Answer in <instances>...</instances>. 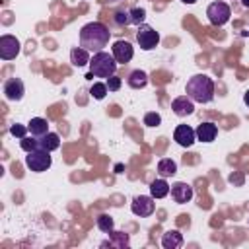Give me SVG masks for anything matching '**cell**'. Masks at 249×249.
<instances>
[{"mask_svg": "<svg viewBox=\"0 0 249 249\" xmlns=\"http://www.w3.org/2000/svg\"><path fill=\"white\" fill-rule=\"evenodd\" d=\"M111 31L101 21H89L80 29V47L89 53H99L107 47Z\"/></svg>", "mask_w": 249, "mask_h": 249, "instance_id": "obj_1", "label": "cell"}, {"mask_svg": "<svg viewBox=\"0 0 249 249\" xmlns=\"http://www.w3.org/2000/svg\"><path fill=\"white\" fill-rule=\"evenodd\" d=\"M185 93L196 103H210L214 99V82L206 74H195L189 78Z\"/></svg>", "mask_w": 249, "mask_h": 249, "instance_id": "obj_2", "label": "cell"}, {"mask_svg": "<svg viewBox=\"0 0 249 249\" xmlns=\"http://www.w3.org/2000/svg\"><path fill=\"white\" fill-rule=\"evenodd\" d=\"M117 60L113 54L105 53V51H99V53H93V56L89 58V72L95 76V78H109L117 72Z\"/></svg>", "mask_w": 249, "mask_h": 249, "instance_id": "obj_3", "label": "cell"}, {"mask_svg": "<svg viewBox=\"0 0 249 249\" xmlns=\"http://www.w3.org/2000/svg\"><path fill=\"white\" fill-rule=\"evenodd\" d=\"M53 163V158H51V152L45 150V148H37L33 152H27L25 156V167L35 171V173H41V171H47Z\"/></svg>", "mask_w": 249, "mask_h": 249, "instance_id": "obj_4", "label": "cell"}, {"mask_svg": "<svg viewBox=\"0 0 249 249\" xmlns=\"http://www.w3.org/2000/svg\"><path fill=\"white\" fill-rule=\"evenodd\" d=\"M206 16H208V21H210L212 25H218V27H220V25H224V23L230 21V18H231V8H230L226 2L216 0V2L208 4Z\"/></svg>", "mask_w": 249, "mask_h": 249, "instance_id": "obj_5", "label": "cell"}, {"mask_svg": "<svg viewBox=\"0 0 249 249\" xmlns=\"http://www.w3.org/2000/svg\"><path fill=\"white\" fill-rule=\"evenodd\" d=\"M136 41H138V45H140L142 51H152V49H156L158 43H160V33H158L152 25L142 23V25H138Z\"/></svg>", "mask_w": 249, "mask_h": 249, "instance_id": "obj_6", "label": "cell"}, {"mask_svg": "<svg viewBox=\"0 0 249 249\" xmlns=\"http://www.w3.org/2000/svg\"><path fill=\"white\" fill-rule=\"evenodd\" d=\"M154 200H156V198H154L152 195H138V196H134L132 202H130L132 214H136V216H140V218L152 216L154 210H156V202H154Z\"/></svg>", "mask_w": 249, "mask_h": 249, "instance_id": "obj_7", "label": "cell"}, {"mask_svg": "<svg viewBox=\"0 0 249 249\" xmlns=\"http://www.w3.org/2000/svg\"><path fill=\"white\" fill-rule=\"evenodd\" d=\"M21 53V43L14 35H2L0 37V58L2 60H12Z\"/></svg>", "mask_w": 249, "mask_h": 249, "instance_id": "obj_8", "label": "cell"}, {"mask_svg": "<svg viewBox=\"0 0 249 249\" xmlns=\"http://www.w3.org/2000/svg\"><path fill=\"white\" fill-rule=\"evenodd\" d=\"M111 54L115 56V60H117L119 64H126V62L132 60V56H134V49H132V45H130L128 41L119 39V41L113 43V47H111Z\"/></svg>", "mask_w": 249, "mask_h": 249, "instance_id": "obj_9", "label": "cell"}, {"mask_svg": "<svg viewBox=\"0 0 249 249\" xmlns=\"http://www.w3.org/2000/svg\"><path fill=\"white\" fill-rule=\"evenodd\" d=\"M25 93V86L19 78H10L4 82V95L8 101H19Z\"/></svg>", "mask_w": 249, "mask_h": 249, "instance_id": "obj_10", "label": "cell"}, {"mask_svg": "<svg viewBox=\"0 0 249 249\" xmlns=\"http://www.w3.org/2000/svg\"><path fill=\"white\" fill-rule=\"evenodd\" d=\"M173 140L183 148H191L195 144V140H196V132L189 124H179L175 128V132H173Z\"/></svg>", "mask_w": 249, "mask_h": 249, "instance_id": "obj_11", "label": "cell"}, {"mask_svg": "<svg viewBox=\"0 0 249 249\" xmlns=\"http://www.w3.org/2000/svg\"><path fill=\"white\" fill-rule=\"evenodd\" d=\"M169 193H171V198H173L177 204H185V202H189V200L193 198V187H191L189 183H185V181L173 183L171 189H169Z\"/></svg>", "mask_w": 249, "mask_h": 249, "instance_id": "obj_12", "label": "cell"}, {"mask_svg": "<svg viewBox=\"0 0 249 249\" xmlns=\"http://www.w3.org/2000/svg\"><path fill=\"white\" fill-rule=\"evenodd\" d=\"M171 109L177 117H187V115H193L195 111V101L189 97V95H181V97H175L171 101Z\"/></svg>", "mask_w": 249, "mask_h": 249, "instance_id": "obj_13", "label": "cell"}, {"mask_svg": "<svg viewBox=\"0 0 249 249\" xmlns=\"http://www.w3.org/2000/svg\"><path fill=\"white\" fill-rule=\"evenodd\" d=\"M196 140H200V142H214L216 140V136H218V126L214 124V123H202V124H198L196 126Z\"/></svg>", "mask_w": 249, "mask_h": 249, "instance_id": "obj_14", "label": "cell"}, {"mask_svg": "<svg viewBox=\"0 0 249 249\" xmlns=\"http://www.w3.org/2000/svg\"><path fill=\"white\" fill-rule=\"evenodd\" d=\"M183 245V233L179 230H169L161 235V247L163 249H179Z\"/></svg>", "mask_w": 249, "mask_h": 249, "instance_id": "obj_15", "label": "cell"}, {"mask_svg": "<svg viewBox=\"0 0 249 249\" xmlns=\"http://www.w3.org/2000/svg\"><path fill=\"white\" fill-rule=\"evenodd\" d=\"M27 128H29V134H31V136L43 138V136L49 132V123H47V119H43V117H33V119L27 123Z\"/></svg>", "mask_w": 249, "mask_h": 249, "instance_id": "obj_16", "label": "cell"}, {"mask_svg": "<svg viewBox=\"0 0 249 249\" xmlns=\"http://www.w3.org/2000/svg\"><path fill=\"white\" fill-rule=\"evenodd\" d=\"M169 183L165 181V177H160V179H154L152 183H150V195L154 196V198H163V196H167L169 195Z\"/></svg>", "mask_w": 249, "mask_h": 249, "instance_id": "obj_17", "label": "cell"}, {"mask_svg": "<svg viewBox=\"0 0 249 249\" xmlns=\"http://www.w3.org/2000/svg\"><path fill=\"white\" fill-rule=\"evenodd\" d=\"M70 62H72L74 66H78V68L89 64V51H86L84 47H74V49L70 51Z\"/></svg>", "mask_w": 249, "mask_h": 249, "instance_id": "obj_18", "label": "cell"}, {"mask_svg": "<svg viewBox=\"0 0 249 249\" xmlns=\"http://www.w3.org/2000/svg\"><path fill=\"white\" fill-rule=\"evenodd\" d=\"M126 84H128L132 89H142V88H146V84H148V74H146L144 70H132V72L128 74V78H126Z\"/></svg>", "mask_w": 249, "mask_h": 249, "instance_id": "obj_19", "label": "cell"}, {"mask_svg": "<svg viewBox=\"0 0 249 249\" xmlns=\"http://www.w3.org/2000/svg\"><path fill=\"white\" fill-rule=\"evenodd\" d=\"M158 173L160 177H171L177 173V161L171 158H161L158 161Z\"/></svg>", "mask_w": 249, "mask_h": 249, "instance_id": "obj_20", "label": "cell"}, {"mask_svg": "<svg viewBox=\"0 0 249 249\" xmlns=\"http://www.w3.org/2000/svg\"><path fill=\"white\" fill-rule=\"evenodd\" d=\"M39 144H41V148L53 152V150H56L60 146V136L56 132H47L43 138H39Z\"/></svg>", "mask_w": 249, "mask_h": 249, "instance_id": "obj_21", "label": "cell"}, {"mask_svg": "<svg viewBox=\"0 0 249 249\" xmlns=\"http://www.w3.org/2000/svg\"><path fill=\"white\" fill-rule=\"evenodd\" d=\"M111 237L113 239H109V241H103L101 243V247H126L128 245V235L126 233H123V231H111Z\"/></svg>", "mask_w": 249, "mask_h": 249, "instance_id": "obj_22", "label": "cell"}, {"mask_svg": "<svg viewBox=\"0 0 249 249\" xmlns=\"http://www.w3.org/2000/svg\"><path fill=\"white\" fill-rule=\"evenodd\" d=\"M107 91H109V88L105 82H93V86L89 88V93L93 99H103L107 95Z\"/></svg>", "mask_w": 249, "mask_h": 249, "instance_id": "obj_23", "label": "cell"}, {"mask_svg": "<svg viewBox=\"0 0 249 249\" xmlns=\"http://www.w3.org/2000/svg\"><path fill=\"white\" fill-rule=\"evenodd\" d=\"M113 226H115V222H113V218H111L109 214H99V216H97V228H99L101 231L111 233V231H113Z\"/></svg>", "mask_w": 249, "mask_h": 249, "instance_id": "obj_24", "label": "cell"}, {"mask_svg": "<svg viewBox=\"0 0 249 249\" xmlns=\"http://www.w3.org/2000/svg\"><path fill=\"white\" fill-rule=\"evenodd\" d=\"M19 146H21V150L27 154V152H33V150H37V148H41V144H39V138H35V136H25V138H21L19 140Z\"/></svg>", "mask_w": 249, "mask_h": 249, "instance_id": "obj_25", "label": "cell"}, {"mask_svg": "<svg viewBox=\"0 0 249 249\" xmlns=\"http://www.w3.org/2000/svg\"><path fill=\"white\" fill-rule=\"evenodd\" d=\"M128 14H130V23L132 25H142L144 19H146V10L144 8H130Z\"/></svg>", "mask_w": 249, "mask_h": 249, "instance_id": "obj_26", "label": "cell"}, {"mask_svg": "<svg viewBox=\"0 0 249 249\" xmlns=\"http://www.w3.org/2000/svg\"><path fill=\"white\" fill-rule=\"evenodd\" d=\"M27 132H29V128H27V126H23V124H19V123H14V124L10 126V134H12V136H16L18 140L25 138V136H27Z\"/></svg>", "mask_w": 249, "mask_h": 249, "instance_id": "obj_27", "label": "cell"}, {"mask_svg": "<svg viewBox=\"0 0 249 249\" xmlns=\"http://www.w3.org/2000/svg\"><path fill=\"white\" fill-rule=\"evenodd\" d=\"M144 124H146V126H160V124H161L160 113H156V111L146 113V115H144Z\"/></svg>", "mask_w": 249, "mask_h": 249, "instance_id": "obj_28", "label": "cell"}, {"mask_svg": "<svg viewBox=\"0 0 249 249\" xmlns=\"http://www.w3.org/2000/svg\"><path fill=\"white\" fill-rule=\"evenodd\" d=\"M115 23L117 25H130V14L128 10H121L115 14Z\"/></svg>", "mask_w": 249, "mask_h": 249, "instance_id": "obj_29", "label": "cell"}, {"mask_svg": "<svg viewBox=\"0 0 249 249\" xmlns=\"http://www.w3.org/2000/svg\"><path fill=\"white\" fill-rule=\"evenodd\" d=\"M107 88H109V91H119L121 89V84H123V80L117 76V74H113V76H109L107 78Z\"/></svg>", "mask_w": 249, "mask_h": 249, "instance_id": "obj_30", "label": "cell"}, {"mask_svg": "<svg viewBox=\"0 0 249 249\" xmlns=\"http://www.w3.org/2000/svg\"><path fill=\"white\" fill-rule=\"evenodd\" d=\"M243 101H245V105L249 107V89H247V91L243 93Z\"/></svg>", "mask_w": 249, "mask_h": 249, "instance_id": "obj_31", "label": "cell"}, {"mask_svg": "<svg viewBox=\"0 0 249 249\" xmlns=\"http://www.w3.org/2000/svg\"><path fill=\"white\" fill-rule=\"evenodd\" d=\"M181 2H185V4H195L196 0H181Z\"/></svg>", "mask_w": 249, "mask_h": 249, "instance_id": "obj_32", "label": "cell"}, {"mask_svg": "<svg viewBox=\"0 0 249 249\" xmlns=\"http://www.w3.org/2000/svg\"><path fill=\"white\" fill-rule=\"evenodd\" d=\"M241 4H243L245 8H249V0H241Z\"/></svg>", "mask_w": 249, "mask_h": 249, "instance_id": "obj_33", "label": "cell"}, {"mask_svg": "<svg viewBox=\"0 0 249 249\" xmlns=\"http://www.w3.org/2000/svg\"><path fill=\"white\" fill-rule=\"evenodd\" d=\"M113 2H117V0H113Z\"/></svg>", "mask_w": 249, "mask_h": 249, "instance_id": "obj_34", "label": "cell"}]
</instances>
